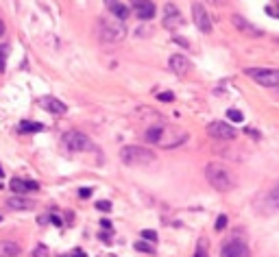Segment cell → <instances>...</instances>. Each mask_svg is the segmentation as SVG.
I'll list each match as a JSON object with an SVG mask.
<instances>
[{"instance_id":"1","label":"cell","mask_w":279,"mask_h":257,"mask_svg":"<svg viewBox=\"0 0 279 257\" xmlns=\"http://www.w3.org/2000/svg\"><path fill=\"white\" fill-rule=\"evenodd\" d=\"M96 31H98V37L107 41V44H118L127 37V26L122 24L120 20H116L114 15H103L96 24Z\"/></svg>"},{"instance_id":"2","label":"cell","mask_w":279,"mask_h":257,"mask_svg":"<svg viewBox=\"0 0 279 257\" xmlns=\"http://www.w3.org/2000/svg\"><path fill=\"white\" fill-rule=\"evenodd\" d=\"M205 177L212 188L218 190V192H231L236 188V179L231 177V172L223 164H207Z\"/></svg>"},{"instance_id":"3","label":"cell","mask_w":279,"mask_h":257,"mask_svg":"<svg viewBox=\"0 0 279 257\" xmlns=\"http://www.w3.org/2000/svg\"><path fill=\"white\" fill-rule=\"evenodd\" d=\"M120 159L127 166H148L155 161V153L144 146H124L120 151Z\"/></svg>"},{"instance_id":"4","label":"cell","mask_w":279,"mask_h":257,"mask_svg":"<svg viewBox=\"0 0 279 257\" xmlns=\"http://www.w3.org/2000/svg\"><path fill=\"white\" fill-rule=\"evenodd\" d=\"M247 76L258 83L262 87H279V70H271V68H247L245 70Z\"/></svg>"},{"instance_id":"5","label":"cell","mask_w":279,"mask_h":257,"mask_svg":"<svg viewBox=\"0 0 279 257\" xmlns=\"http://www.w3.org/2000/svg\"><path fill=\"white\" fill-rule=\"evenodd\" d=\"M61 142L70 153H83V151H90L92 148V142L87 140V135L81 133V131H68V133H63Z\"/></svg>"},{"instance_id":"6","label":"cell","mask_w":279,"mask_h":257,"mask_svg":"<svg viewBox=\"0 0 279 257\" xmlns=\"http://www.w3.org/2000/svg\"><path fill=\"white\" fill-rule=\"evenodd\" d=\"M188 142V133L177 127H162V137H159V146L162 148H177Z\"/></svg>"},{"instance_id":"7","label":"cell","mask_w":279,"mask_h":257,"mask_svg":"<svg viewBox=\"0 0 279 257\" xmlns=\"http://www.w3.org/2000/svg\"><path fill=\"white\" fill-rule=\"evenodd\" d=\"M221 257H251L249 244L240 238H229L221 249Z\"/></svg>"},{"instance_id":"8","label":"cell","mask_w":279,"mask_h":257,"mask_svg":"<svg viewBox=\"0 0 279 257\" xmlns=\"http://www.w3.org/2000/svg\"><path fill=\"white\" fill-rule=\"evenodd\" d=\"M260 212L264 216H273V214L279 212V181L273 183V188L264 194L262 203H260Z\"/></svg>"},{"instance_id":"9","label":"cell","mask_w":279,"mask_h":257,"mask_svg":"<svg viewBox=\"0 0 279 257\" xmlns=\"http://www.w3.org/2000/svg\"><path fill=\"white\" fill-rule=\"evenodd\" d=\"M192 20L201 33H205V35L212 33V17L201 2H192Z\"/></svg>"},{"instance_id":"10","label":"cell","mask_w":279,"mask_h":257,"mask_svg":"<svg viewBox=\"0 0 279 257\" xmlns=\"http://www.w3.org/2000/svg\"><path fill=\"white\" fill-rule=\"evenodd\" d=\"M129 4H131L133 13L140 17V20H153L155 17V2H151V0H129Z\"/></svg>"},{"instance_id":"11","label":"cell","mask_w":279,"mask_h":257,"mask_svg":"<svg viewBox=\"0 0 279 257\" xmlns=\"http://www.w3.org/2000/svg\"><path fill=\"white\" fill-rule=\"evenodd\" d=\"M207 133H210L214 140H234L236 137V129L229 127L227 122H210L207 124Z\"/></svg>"},{"instance_id":"12","label":"cell","mask_w":279,"mask_h":257,"mask_svg":"<svg viewBox=\"0 0 279 257\" xmlns=\"http://www.w3.org/2000/svg\"><path fill=\"white\" fill-rule=\"evenodd\" d=\"M164 26L168 28V31H175V28L183 26V15L173 2H168L164 7Z\"/></svg>"},{"instance_id":"13","label":"cell","mask_w":279,"mask_h":257,"mask_svg":"<svg viewBox=\"0 0 279 257\" xmlns=\"http://www.w3.org/2000/svg\"><path fill=\"white\" fill-rule=\"evenodd\" d=\"M231 24H234L242 35H249V37H262V31L258 26H253L247 17H242L240 13H234L231 15Z\"/></svg>"},{"instance_id":"14","label":"cell","mask_w":279,"mask_h":257,"mask_svg":"<svg viewBox=\"0 0 279 257\" xmlns=\"http://www.w3.org/2000/svg\"><path fill=\"white\" fill-rule=\"evenodd\" d=\"M168 68L173 70L177 76H186L190 70H192V63H190V59L183 57V55H173L170 61H168Z\"/></svg>"},{"instance_id":"15","label":"cell","mask_w":279,"mask_h":257,"mask_svg":"<svg viewBox=\"0 0 279 257\" xmlns=\"http://www.w3.org/2000/svg\"><path fill=\"white\" fill-rule=\"evenodd\" d=\"M39 107L41 109H46L48 113H55V116L66 113V105H63L61 100H57L55 96H41L39 98Z\"/></svg>"},{"instance_id":"16","label":"cell","mask_w":279,"mask_h":257,"mask_svg":"<svg viewBox=\"0 0 279 257\" xmlns=\"http://www.w3.org/2000/svg\"><path fill=\"white\" fill-rule=\"evenodd\" d=\"M9 188L13 190L15 194H26V192H35L39 185L35 183V181H24V179H11Z\"/></svg>"},{"instance_id":"17","label":"cell","mask_w":279,"mask_h":257,"mask_svg":"<svg viewBox=\"0 0 279 257\" xmlns=\"http://www.w3.org/2000/svg\"><path fill=\"white\" fill-rule=\"evenodd\" d=\"M20 253L22 249L15 240H0V257H17Z\"/></svg>"},{"instance_id":"18","label":"cell","mask_w":279,"mask_h":257,"mask_svg":"<svg viewBox=\"0 0 279 257\" xmlns=\"http://www.w3.org/2000/svg\"><path fill=\"white\" fill-rule=\"evenodd\" d=\"M35 203L28 201V199H22V196H13V199L7 201V207L9 209H15V212H28V209H33Z\"/></svg>"},{"instance_id":"19","label":"cell","mask_w":279,"mask_h":257,"mask_svg":"<svg viewBox=\"0 0 279 257\" xmlns=\"http://www.w3.org/2000/svg\"><path fill=\"white\" fill-rule=\"evenodd\" d=\"M159 137H162V127H151V129H146L144 140L148 142V144H159Z\"/></svg>"},{"instance_id":"20","label":"cell","mask_w":279,"mask_h":257,"mask_svg":"<svg viewBox=\"0 0 279 257\" xmlns=\"http://www.w3.org/2000/svg\"><path fill=\"white\" fill-rule=\"evenodd\" d=\"M111 15L116 17V20H120V22H124L129 17V7H124V4H116L114 9H111Z\"/></svg>"},{"instance_id":"21","label":"cell","mask_w":279,"mask_h":257,"mask_svg":"<svg viewBox=\"0 0 279 257\" xmlns=\"http://www.w3.org/2000/svg\"><path fill=\"white\" fill-rule=\"evenodd\" d=\"M22 131H26V133H39V131H44V127L37 122H22Z\"/></svg>"},{"instance_id":"22","label":"cell","mask_w":279,"mask_h":257,"mask_svg":"<svg viewBox=\"0 0 279 257\" xmlns=\"http://www.w3.org/2000/svg\"><path fill=\"white\" fill-rule=\"evenodd\" d=\"M227 118L231 122H242V120H245L242 111H238V109H227Z\"/></svg>"},{"instance_id":"23","label":"cell","mask_w":279,"mask_h":257,"mask_svg":"<svg viewBox=\"0 0 279 257\" xmlns=\"http://www.w3.org/2000/svg\"><path fill=\"white\" fill-rule=\"evenodd\" d=\"M225 227H227V216L223 214V216H218V218H216V225H214V229H216V231H223Z\"/></svg>"},{"instance_id":"24","label":"cell","mask_w":279,"mask_h":257,"mask_svg":"<svg viewBox=\"0 0 279 257\" xmlns=\"http://www.w3.org/2000/svg\"><path fill=\"white\" fill-rule=\"evenodd\" d=\"M135 249L142 251V253H155L151 244H146V242H135Z\"/></svg>"},{"instance_id":"25","label":"cell","mask_w":279,"mask_h":257,"mask_svg":"<svg viewBox=\"0 0 279 257\" xmlns=\"http://www.w3.org/2000/svg\"><path fill=\"white\" fill-rule=\"evenodd\" d=\"M4 61H7V46H0V72H4Z\"/></svg>"},{"instance_id":"26","label":"cell","mask_w":279,"mask_h":257,"mask_svg":"<svg viewBox=\"0 0 279 257\" xmlns=\"http://www.w3.org/2000/svg\"><path fill=\"white\" fill-rule=\"evenodd\" d=\"M142 238H144V240H148V242H155L157 240V233L151 231V229H144V231H142Z\"/></svg>"},{"instance_id":"27","label":"cell","mask_w":279,"mask_h":257,"mask_svg":"<svg viewBox=\"0 0 279 257\" xmlns=\"http://www.w3.org/2000/svg\"><path fill=\"white\" fill-rule=\"evenodd\" d=\"M96 209H100V212H111V203L109 201H98Z\"/></svg>"},{"instance_id":"28","label":"cell","mask_w":279,"mask_h":257,"mask_svg":"<svg viewBox=\"0 0 279 257\" xmlns=\"http://www.w3.org/2000/svg\"><path fill=\"white\" fill-rule=\"evenodd\" d=\"M157 98L164 100V103H173V100H175V94H173V92H164V94H159Z\"/></svg>"},{"instance_id":"29","label":"cell","mask_w":279,"mask_h":257,"mask_svg":"<svg viewBox=\"0 0 279 257\" xmlns=\"http://www.w3.org/2000/svg\"><path fill=\"white\" fill-rule=\"evenodd\" d=\"M46 255H48V251H46L44 247H37L35 249V253H33V257H46Z\"/></svg>"},{"instance_id":"30","label":"cell","mask_w":279,"mask_h":257,"mask_svg":"<svg viewBox=\"0 0 279 257\" xmlns=\"http://www.w3.org/2000/svg\"><path fill=\"white\" fill-rule=\"evenodd\" d=\"M116 4H120V0H105V7H107V9H109V11H111V9H114V7H116Z\"/></svg>"},{"instance_id":"31","label":"cell","mask_w":279,"mask_h":257,"mask_svg":"<svg viewBox=\"0 0 279 257\" xmlns=\"http://www.w3.org/2000/svg\"><path fill=\"white\" fill-rule=\"evenodd\" d=\"M194 257H207V249H205V242H203V247H199V251H197V255Z\"/></svg>"},{"instance_id":"32","label":"cell","mask_w":279,"mask_h":257,"mask_svg":"<svg viewBox=\"0 0 279 257\" xmlns=\"http://www.w3.org/2000/svg\"><path fill=\"white\" fill-rule=\"evenodd\" d=\"M90 194H92V190H90V188H83L81 192H79V196H81V199H87V196H90Z\"/></svg>"},{"instance_id":"33","label":"cell","mask_w":279,"mask_h":257,"mask_svg":"<svg viewBox=\"0 0 279 257\" xmlns=\"http://www.w3.org/2000/svg\"><path fill=\"white\" fill-rule=\"evenodd\" d=\"M100 227H103V229H111V223L107 218H103V220H100Z\"/></svg>"},{"instance_id":"34","label":"cell","mask_w":279,"mask_h":257,"mask_svg":"<svg viewBox=\"0 0 279 257\" xmlns=\"http://www.w3.org/2000/svg\"><path fill=\"white\" fill-rule=\"evenodd\" d=\"M212 4H216V7H223V4H227V0H210Z\"/></svg>"},{"instance_id":"35","label":"cell","mask_w":279,"mask_h":257,"mask_svg":"<svg viewBox=\"0 0 279 257\" xmlns=\"http://www.w3.org/2000/svg\"><path fill=\"white\" fill-rule=\"evenodd\" d=\"M175 41H177V44H181V46H190L188 39H183V37H175Z\"/></svg>"},{"instance_id":"36","label":"cell","mask_w":279,"mask_h":257,"mask_svg":"<svg viewBox=\"0 0 279 257\" xmlns=\"http://www.w3.org/2000/svg\"><path fill=\"white\" fill-rule=\"evenodd\" d=\"M4 31H7V28H4V22L0 20V37H2V35H4Z\"/></svg>"},{"instance_id":"37","label":"cell","mask_w":279,"mask_h":257,"mask_svg":"<svg viewBox=\"0 0 279 257\" xmlns=\"http://www.w3.org/2000/svg\"><path fill=\"white\" fill-rule=\"evenodd\" d=\"M247 133L253 135V137H260V133H258V131H253V129H247Z\"/></svg>"},{"instance_id":"38","label":"cell","mask_w":279,"mask_h":257,"mask_svg":"<svg viewBox=\"0 0 279 257\" xmlns=\"http://www.w3.org/2000/svg\"><path fill=\"white\" fill-rule=\"evenodd\" d=\"M52 225H57V227H61V220H59L57 216H52Z\"/></svg>"},{"instance_id":"39","label":"cell","mask_w":279,"mask_h":257,"mask_svg":"<svg viewBox=\"0 0 279 257\" xmlns=\"http://www.w3.org/2000/svg\"><path fill=\"white\" fill-rule=\"evenodd\" d=\"M2 175H4V172H2V168H0V177H2Z\"/></svg>"},{"instance_id":"40","label":"cell","mask_w":279,"mask_h":257,"mask_svg":"<svg viewBox=\"0 0 279 257\" xmlns=\"http://www.w3.org/2000/svg\"><path fill=\"white\" fill-rule=\"evenodd\" d=\"M277 41H279V39H277Z\"/></svg>"}]
</instances>
